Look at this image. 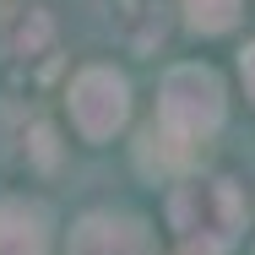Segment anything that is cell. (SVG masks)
Masks as SVG:
<instances>
[{
	"instance_id": "obj_1",
	"label": "cell",
	"mask_w": 255,
	"mask_h": 255,
	"mask_svg": "<svg viewBox=\"0 0 255 255\" xmlns=\"http://www.w3.org/2000/svg\"><path fill=\"white\" fill-rule=\"evenodd\" d=\"M245 217H250V206L239 196V185L223 174H185L168 196V223H174L179 245L201 255L234 250L245 234Z\"/></svg>"
},
{
	"instance_id": "obj_2",
	"label": "cell",
	"mask_w": 255,
	"mask_h": 255,
	"mask_svg": "<svg viewBox=\"0 0 255 255\" xmlns=\"http://www.w3.org/2000/svg\"><path fill=\"white\" fill-rule=\"evenodd\" d=\"M152 120L174 141H185L190 152H201L206 141L223 130V120H228V87H223V76L212 65H196V60L168 65L163 87H157V114Z\"/></svg>"
},
{
	"instance_id": "obj_3",
	"label": "cell",
	"mask_w": 255,
	"mask_h": 255,
	"mask_svg": "<svg viewBox=\"0 0 255 255\" xmlns=\"http://www.w3.org/2000/svg\"><path fill=\"white\" fill-rule=\"evenodd\" d=\"M65 114H71V125H76L82 141L103 147V141H114V136L125 130V120H130V82H125L114 65H82V71L71 76Z\"/></svg>"
},
{
	"instance_id": "obj_4",
	"label": "cell",
	"mask_w": 255,
	"mask_h": 255,
	"mask_svg": "<svg viewBox=\"0 0 255 255\" xmlns=\"http://www.w3.org/2000/svg\"><path fill=\"white\" fill-rule=\"evenodd\" d=\"M0 65L27 93H38L60 71V38H54V22H49L44 5H27V11H16L5 22V33H0Z\"/></svg>"
},
{
	"instance_id": "obj_5",
	"label": "cell",
	"mask_w": 255,
	"mask_h": 255,
	"mask_svg": "<svg viewBox=\"0 0 255 255\" xmlns=\"http://www.w3.org/2000/svg\"><path fill=\"white\" fill-rule=\"evenodd\" d=\"M65 255H157V245L136 212H87L76 217Z\"/></svg>"
},
{
	"instance_id": "obj_6",
	"label": "cell",
	"mask_w": 255,
	"mask_h": 255,
	"mask_svg": "<svg viewBox=\"0 0 255 255\" xmlns=\"http://www.w3.org/2000/svg\"><path fill=\"white\" fill-rule=\"evenodd\" d=\"M0 255H49V206L0 196Z\"/></svg>"
},
{
	"instance_id": "obj_7",
	"label": "cell",
	"mask_w": 255,
	"mask_h": 255,
	"mask_svg": "<svg viewBox=\"0 0 255 255\" xmlns=\"http://www.w3.org/2000/svg\"><path fill=\"white\" fill-rule=\"evenodd\" d=\"M114 33L130 54H152L168 38V0H120L114 5Z\"/></svg>"
},
{
	"instance_id": "obj_8",
	"label": "cell",
	"mask_w": 255,
	"mask_h": 255,
	"mask_svg": "<svg viewBox=\"0 0 255 255\" xmlns=\"http://www.w3.org/2000/svg\"><path fill=\"white\" fill-rule=\"evenodd\" d=\"M190 163H196V152H190L185 141H174L157 120L141 125V136H136V168H141V174H179V168H190Z\"/></svg>"
},
{
	"instance_id": "obj_9",
	"label": "cell",
	"mask_w": 255,
	"mask_h": 255,
	"mask_svg": "<svg viewBox=\"0 0 255 255\" xmlns=\"http://www.w3.org/2000/svg\"><path fill=\"white\" fill-rule=\"evenodd\" d=\"M239 16H245V0H185V22H190V33H206V38L234 33Z\"/></svg>"
},
{
	"instance_id": "obj_10",
	"label": "cell",
	"mask_w": 255,
	"mask_h": 255,
	"mask_svg": "<svg viewBox=\"0 0 255 255\" xmlns=\"http://www.w3.org/2000/svg\"><path fill=\"white\" fill-rule=\"evenodd\" d=\"M16 141H22V147H16V157H22L27 168H54V157H60V141H54V130L38 120V114H33V120L16 130Z\"/></svg>"
},
{
	"instance_id": "obj_11",
	"label": "cell",
	"mask_w": 255,
	"mask_h": 255,
	"mask_svg": "<svg viewBox=\"0 0 255 255\" xmlns=\"http://www.w3.org/2000/svg\"><path fill=\"white\" fill-rule=\"evenodd\" d=\"M239 76H245V93H250V103H255V38L245 44V54H239Z\"/></svg>"
},
{
	"instance_id": "obj_12",
	"label": "cell",
	"mask_w": 255,
	"mask_h": 255,
	"mask_svg": "<svg viewBox=\"0 0 255 255\" xmlns=\"http://www.w3.org/2000/svg\"><path fill=\"white\" fill-rule=\"evenodd\" d=\"M179 255H201V250H179Z\"/></svg>"
},
{
	"instance_id": "obj_13",
	"label": "cell",
	"mask_w": 255,
	"mask_h": 255,
	"mask_svg": "<svg viewBox=\"0 0 255 255\" xmlns=\"http://www.w3.org/2000/svg\"><path fill=\"white\" fill-rule=\"evenodd\" d=\"M0 5H5V0H0Z\"/></svg>"
}]
</instances>
